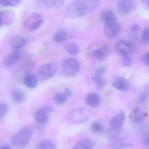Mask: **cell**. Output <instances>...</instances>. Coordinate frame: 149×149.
<instances>
[{
  "label": "cell",
  "mask_w": 149,
  "mask_h": 149,
  "mask_svg": "<svg viewBox=\"0 0 149 149\" xmlns=\"http://www.w3.org/2000/svg\"><path fill=\"white\" fill-rule=\"evenodd\" d=\"M95 141L92 139H85L76 142L72 149H92L95 145Z\"/></svg>",
  "instance_id": "obj_15"
},
{
  "label": "cell",
  "mask_w": 149,
  "mask_h": 149,
  "mask_svg": "<svg viewBox=\"0 0 149 149\" xmlns=\"http://www.w3.org/2000/svg\"><path fill=\"white\" fill-rule=\"evenodd\" d=\"M143 60L144 63L147 66L149 65V53H146L143 56Z\"/></svg>",
  "instance_id": "obj_37"
},
{
  "label": "cell",
  "mask_w": 149,
  "mask_h": 149,
  "mask_svg": "<svg viewBox=\"0 0 149 149\" xmlns=\"http://www.w3.org/2000/svg\"><path fill=\"white\" fill-rule=\"evenodd\" d=\"M112 83L115 88L121 92H127L130 88V84L128 81L127 79L120 76L113 78Z\"/></svg>",
  "instance_id": "obj_13"
},
{
  "label": "cell",
  "mask_w": 149,
  "mask_h": 149,
  "mask_svg": "<svg viewBox=\"0 0 149 149\" xmlns=\"http://www.w3.org/2000/svg\"><path fill=\"white\" fill-rule=\"evenodd\" d=\"M142 1L143 3H145V4L148 6L149 4V0H142Z\"/></svg>",
  "instance_id": "obj_40"
},
{
  "label": "cell",
  "mask_w": 149,
  "mask_h": 149,
  "mask_svg": "<svg viewBox=\"0 0 149 149\" xmlns=\"http://www.w3.org/2000/svg\"><path fill=\"white\" fill-rule=\"evenodd\" d=\"M22 0H0V5L4 7H15Z\"/></svg>",
  "instance_id": "obj_33"
},
{
  "label": "cell",
  "mask_w": 149,
  "mask_h": 149,
  "mask_svg": "<svg viewBox=\"0 0 149 149\" xmlns=\"http://www.w3.org/2000/svg\"><path fill=\"white\" fill-rule=\"evenodd\" d=\"M125 114L120 113L112 118L110 120L108 134L112 139L117 138L120 134L125 121Z\"/></svg>",
  "instance_id": "obj_2"
},
{
  "label": "cell",
  "mask_w": 149,
  "mask_h": 149,
  "mask_svg": "<svg viewBox=\"0 0 149 149\" xmlns=\"http://www.w3.org/2000/svg\"><path fill=\"white\" fill-rule=\"evenodd\" d=\"M53 108L50 106H45L38 109L35 114V120L38 123L45 124L48 122L49 115L52 112Z\"/></svg>",
  "instance_id": "obj_8"
},
{
  "label": "cell",
  "mask_w": 149,
  "mask_h": 149,
  "mask_svg": "<svg viewBox=\"0 0 149 149\" xmlns=\"http://www.w3.org/2000/svg\"><path fill=\"white\" fill-rule=\"evenodd\" d=\"M90 113L85 109L73 110L69 115V120L73 123L79 124L86 121L90 117Z\"/></svg>",
  "instance_id": "obj_7"
},
{
  "label": "cell",
  "mask_w": 149,
  "mask_h": 149,
  "mask_svg": "<svg viewBox=\"0 0 149 149\" xmlns=\"http://www.w3.org/2000/svg\"><path fill=\"white\" fill-rule=\"evenodd\" d=\"M99 3V0H75L67 6L66 16L69 18L84 16L94 9Z\"/></svg>",
  "instance_id": "obj_1"
},
{
  "label": "cell",
  "mask_w": 149,
  "mask_h": 149,
  "mask_svg": "<svg viewBox=\"0 0 149 149\" xmlns=\"http://www.w3.org/2000/svg\"><path fill=\"white\" fill-rule=\"evenodd\" d=\"M101 18L105 24L111 20L115 19L116 17L112 10H107L103 11L101 13Z\"/></svg>",
  "instance_id": "obj_27"
},
{
  "label": "cell",
  "mask_w": 149,
  "mask_h": 149,
  "mask_svg": "<svg viewBox=\"0 0 149 149\" xmlns=\"http://www.w3.org/2000/svg\"><path fill=\"white\" fill-rule=\"evenodd\" d=\"M10 96L13 101L17 104L24 102L26 99L24 92L19 88L13 89L10 93Z\"/></svg>",
  "instance_id": "obj_16"
},
{
  "label": "cell",
  "mask_w": 149,
  "mask_h": 149,
  "mask_svg": "<svg viewBox=\"0 0 149 149\" xmlns=\"http://www.w3.org/2000/svg\"><path fill=\"white\" fill-rule=\"evenodd\" d=\"M145 114L142 113L139 108H136L134 109L132 114V119L135 124L138 125L142 123L145 120Z\"/></svg>",
  "instance_id": "obj_22"
},
{
  "label": "cell",
  "mask_w": 149,
  "mask_h": 149,
  "mask_svg": "<svg viewBox=\"0 0 149 149\" xmlns=\"http://www.w3.org/2000/svg\"><path fill=\"white\" fill-rule=\"evenodd\" d=\"M111 147L115 149L124 148L132 146V143L128 140L124 138H115L113 139Z\"/></svg>",
  "instance_id": "obj_17"
},
{
  "label": "cell",
  "mask_w": 149,
  "mask_h": 149,
  "mask_svg": "<svg viewBox=\"0 0 149 149\" xmlns=\"http://www.w3.org/2000/svg\"><path fill=\"white\" fill-rule=\"evenodd\" d=\"M2 24V20L1 16V14H0V26Z\"/></svg>",
  "instance_id": "obj_42"
},
{
  "label": "cell",
  "mask_w": 149,
  "mask_h": 149,
  "mask_svg": "<svg viewBox=\"0 0 149 149\" xmlns=\"http://www.w3.org/2000/svg\"><path fill=\"white\" fill-rule=\"evenodd\" d=\"M104 31L106 35L110 37L117 36L120 31V26L117 18L105 23Z\"/></svg>",
  "instance_id": "obj_10"
},
{
  "label": "cell",
  "mask_w": 149,
  "mask_h": 149,
  "mask_svg": "<svg viewBox=\"0 0 149 149\" xmlns=\"http://www.w3.org/2000/svg\"><path fill=\"white\" fill-rule=\"evenodd\" d=\"M149 95L148 88L145 87L142 89L138 96V101L141 103H144L148 100Z\"/></svg>",
  "instance_id": "obj_31"
},
{
  "label": "cell",
  "mask_w": 149,
  "mask_h": 149,
  "mask_svg": "<svg viewBox=\"0 0 149 149\" xmlns=\"http://www.w3.org/2000/svg\"><path fill=\"white\" fill-rule=\"evenodd\" d=\"M2 24H10L15 18V14L10 10H4L0 11Z\"/></svg>",
  "instance_id": "obj_23"
},
{
  "label": "cell",
  "mask_w": 149,
  "mask_h": 149,
  "mask_svg": "<svg viewBox=\"0 0 149 149\" xmlns=\"http://www.w3.org/2000/svg\"><path fill=\"white\" fill-rule=\"evenodd\" d=\"M86 102L90 107H96L100 103L101 98L97 93H89L86 97Z\"/></svg>",
  "instance_id": "obj_19"
},
{
  "label": "cell",
  "mask_w": 149,
  "mask_h": 149,
  "mask_svg": "<svg viewBox=\"0 0 149 149\" xmlns=\"http://www.w3.org/2000/svg\"><path fill=\"white\" fill-rule=\"evenodd\" d=\"M37 149H57L56 145L52 141L44 140L38 143L37 145Z\"/></svg>",
  "instance_id": "obj_25"
},
{
  "label": "cell",
  "mask_w": 149,
  "mask_h": 149,
  "mask_svg": "<svg viewBox=\"0 0 149 149\" xmlns=\"http://www.w3.org/2000/svg\"><path fill=\"white\" fill-rule=\"evenodd\" d=\"M27 40L22 36H16L13 37L10 42L12 48L15 49H18L23 47L26 43Z\"/></svg>",
  "instance_id": "obj_21"
},
{
  "label": "cell",
  "mask_w": 149,
  "mask_h": 149,
  "mask_svg": "<svg viewBox=\"0 0 149 149\" xmlns=\"http://www.w3.org/2000/svg\"><path fill=\"white\" fill-rule=\"evenodd\" d=\"M0 149H10V147L8 146H4L1 147Z\"/></svg>",
  "instance_id": "obj_41"
},
{
  "label": "cell",
  "mask_w": 149,
  "mask_h": 149,
  "mask_svg": "<svg viewBox=\"0 0 149 149\" xmlns=\"http://www.w3.org/2000/svg\"><path fill=\"white\" fill-rule=\"evenodd\" d=\"M64 94L67 98H68V97H70L72 95L73 92L71 88H66L64 90Z\"/></svg>",
  "instance_id": "obj_38"
},
{
  "label": "cell",
  "mask_w": 149,
  "mask_h": 149,
  "mask_svg": "<svg viewBox=\"0 0 149 149\" xmlns=\"http://www.w3.org/2000/svg\"><path fill=\"white\" fill-rule=\"evenodd\" d=\"M116 50L122 54L129 55L135 52L136 46L130 42L125 40H121L116 43L115 46Z\"/></svg>",
  "instance_id": "obj_9"
},
{
  "label": "cell",
  "mask_w": 149,
  "mask_h": 149,
  "mask_svg": "<svg viewBox=\"0 0 149 149\" xmlns=\"http://www.w3.org/2000/svg\"><path fill=\"white\" fill-rule=\"evenodd\" d=\"M142 41L145 44H148L149 42V30L146 28L143 31L142 37Z\"/></svg>",
  "instance_id": "obj_36"
},
{
  "label": "cell",
  "mask_w": 149,
  "mask_h": 149,
  "mask_svg": "<svg viewBox=\"0 0 149 149\" xmlns=\"http://www.w3.org/2000/svg\"><path fill=\"white\" fill-rule=\"evenodd\" d=\"M8 110V107L5 103L0 102V121L4 117Z\"/></svg>",
  "instance_id": "obj_34"
},
{
  "label": "cell",
  "mask_w": 149,
  "mask_h": 149,
  "mask_svg": "<svg viewBox=\"0 0 149 149\" xmlns=\"http://www.w3.org/2000/svg\"><path fill=\"white\" fill-rule=\"evenodd\" d=\"M47 7L51 8L57 9L64 5V0H43Z\"/></svg>",
  "instance_id": "obj_24"
},
{
  "label": "cell",
  "mask_w": 149,
  "mask_h": 149,
  "mask_svg": "<svg viewBox=\"0 0 149 149\" xmlns=\"http://www.w3.org/2000/svg\"><path fill=\"white\" fill-rule=\"evenodd\" d=\"M65 49L68 53L73 56H76L79 52V48L78 46L74 43H69L65 45Z\"/></svg>",
  "instance_id": "obj_28"
},
{
  "label": "cell",
  "mask_w": 149,
  "mask_h": 149,
  "mask_svg": "<svg viewBox=\"0 0 149 149\" xmlns=\"http://www.w3.org/2000/svg\"><path fill=\"white\" fill-rule=\"evenodd\" d=\"M106 71V68L105 66H100L94 71L93 81L95 85L100 88L103 87L106 83V79L104 76Z\"/></svg>",
  "instance_id": "obj_12"
},
{
  "label": "cell",
  "mask_w": 149,
  "mask_h": 149,
  "mask_svg": "<svg viewBox=\"0 0 149 149\" xmlns=\"http://www.w3.org/2000/svg\"><path fill=\"white\" fill-rule=\"evenodd\" d=\"M68 38V33L65 30H61L56 32L54 36V41L57 43L65 42Z\"/></svg>",
  "instance_id": "obj_26"
},
{
  "label": "cell",
  "mask_w": 149,
  "mask_h": 149,
  "mask_svg": "<svg viewBox=\"0 0 149 149\" xmlns=\"http://www.w3.org/2000/svg\"><path fill=\"white\" fill-rule=\"evenodd\" d=\"M103 126L99 121H94L91 125V131L95 134H100L103 131Z\"/></svg>",
  "instance_id": "obj_29"
},
{
  "label": "cell",
  "mask_w": 149,
  "mask_h": 149,
  "mask_svg": "<svg viewBox=\"0 0 149 149\" xmlns=\"http://www.w3.org/2000/svg\"><path fill=\"white\" fill-rule=\"evenodd\" d=\"M23 82L28 88H34L38 86V80L35 74L28 73L24 77Z\"/></svg>",
  "instance_id": "obj_18"
},
{
  "label": "cell",
  "mask_w": 149,
  "mask_h": 149,
  "mask_svg": "<svg viewBox=\"0 0 149 149\" xmlns=\"http://www.w3.org/2000/svg\"><path fill=\"white\" fill-rule=\"evenodd\" d=\"M32 135V130L29 128L25 127L20 130L12 136L10 142L16 147H23L29 142Z\"/></svg>",
  "instance_id": "obj_3"
},
{
  "label": "cell",
  "mask_w": 149,
  "mask_h": 149,
  "mask_svg": "<svg viewBox=\"0 0 149 149\" xmlns=\"http://www.w3.org/2000/svg\"><path fill=\"white\" fill-rule=\"evenodd\" d=\"M21 54L17 51L13 52L9 54L4 60V63L8 66H13L20 60Z\"/></svg>",
  "instance_id": "obj_20"
},
{
  "label": "cell",
  "mask_w": 149,
  "mask_h": 149,
  "mask_svg": "<svg viewBox=\"0 0 149 149\" xmlns=\"http://www.w3.org/2000/svg\"><path fill=\"white\" fill-rule=\"evenodd\" d=\"M67 98L64 93H56L53 96L54 101L59 105H62L65 103Z\"/></svg>",
  "instance_id": "obj_30"
},
{
  "label": "cell",
  "mask_w": 149,
  "mask_h": 149,
  "mask_svg": "<svg viewBox=\"0 0 149 149\" xmlns=\"http://www.w3.org/2000/svg\"><path fill=\"white\" fill-rule=\"evenodd\" d=\"M141 139L145 149H149V134L148 130H144L141 133Z\"/></svg>",
  "instance_id": "obj_32"
},
{
  "label": "cell",
  "mask_w": 149,
  "mask_h": 149,
  "mask_svg": "<svg viewBox=\"0 0 149 149\" xmlns=\"http://www.w3.org/2000/svg\"><path fill=\"white\" fill-rule=\"evenodd\" d=\"M109 53V48L107 46L104 45L93 51L91 54L92 57L95 59L101 60L105 59Z\"/></svg>",
  "instance_id": "obj_14"
},
{
  "label": "cell",
  "mask_w": 149,
  "mask_h": 149,
  "mask_svg": "<svg viewBox=\"0 0 149 149\" xmlns=\"http://www.w3.org/2000/svg\"><path fill=\"white\" fill-rule=\"evenodd\" d=\"M43 18L39 13H33L24 21V28L30 32L37 30L43 23Z\"/></svg>",
  "instance_id": "obj_5"
},
{
  "label": "cell",
  "mask_w": 149,
  "mask_h": 149,
  "mask_svg": "<svg viewBox=\"0 0 149 149\" xmlns=\"http://www.w3.org/2000/svg\"><path fill=\"white\" fill-rule=\"evenodd\" d=\"M129 55L122 54V64L125 66H129L131 65V59L129 57Z\"/></svg>",
  "instance_id": "obj_35"
},
{
  "label": "cell",
  "mask_w": 149,
  "mask_h": 149,
  "mask_svg": "<svg viewBox=\"0 0 149 149\" xmlns=\"http://www.w3.org/2000/svg\"><path fill=\"white\" fill-rule=\"evenodd\" d=\"M80 68L79 61L73 58H66L61 63L62 72L67 77H73L77 75L79 72Z\"/></svg>",
  "instance_id": "obj_4"
},
{
  "label": "cell",
  "mask_w": 149,
  "mask_h": 149,
  "mask_svg": "<svg viewBox=\"0 0 149 149\" xmlns=\"http://www.w3.org/2000/svg\"><path fill=\"white\" fill-rule=\"evenodd\" d=\"M141 27L140 25L138 24H134L133 25L131 28V31H134V32H136V31H139L141 29Z\"/></svg>",
  "instance_id": "obj_39"
},
{
  "label": "cell",
  "mask_w": 149,
  "mask_h": 149,
  "mask_svg": "<svg viewBox=\"0 0 149 149\" xmlns=\"http://www.w3.org/2000/svg\"><path fill=\"white\" fill-rule=\"evenodd\" d=\"M57 70V67L55 64L52 63L45 64L39 67L38 71V75L41 80H47L54 76Z\"/></svg>",
  "instance_id": "obj_6"
},
{
  "label": "cell",
  "mask_w": 149,
  "mask_h": 149,
  "mask_svg": "<svg viewBox=\"0 0 149 149\" xmlns=\"http://www.w3.org/2000/svg\"><path fill=\"white\" fill-rule=\"evenodd\" d=\"M135 5L133 0H120L117 4V8L121 15H127L135 8Z\"/></svg>",
  "instance_id": "obj_11"
}]
</instances>
